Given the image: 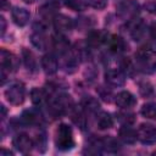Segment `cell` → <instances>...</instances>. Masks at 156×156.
Returning <instances> with one entry per match:
<instances>
[{"label":"cell","mask_w":156,"mask_h":156,"mask_svg":"<svg viewBox=\"0 0 156 156\" xmlns=\"http://www.w3.org/2000/svg\"><path fill=\"white\" fill-rule=\"evenodd\" d=\"M48 111L52 117H61L66 113H69L74 107L72 98L66 93H57L48 100Z\"/></svg>","instance_id":"1"},{"label":"cell","mask_w":156,"mask_h":156,"mask_svg":"<svg viewBox=\"0 0 156 156\" xmlns=\"http://www.w3.org/2000/svg\"><path fill=\"white\" fill-rule=\"evenodd\" d=\"M135 67L144 74H152L156 72V50L151 48H143L135 52Z\"/></svg>","instance_id":"2"},{"label":"cell","mask_w":156,"mask_h":156,"mask_svg":"<svg viewBox=\"0 0 156 156\" xmlns=\"http://www.w3.org/2000/svg\"><path fill=\"white\" fill-rule=\"evenodd\" d=\"M55 145L61 151H68L74 146V138L72 128L66 124L61 123L55 133Z\"/></svg>","instance_id":"3"},{"label":"cell","mask_w":156,"mask_h":156,"mask_svg":"<svg viewBox=\"0 0 156 156\" xmlns=\"http://www.w3.org/2000/svg\"><path fill=\"white\" fill-rule=\"evenodd\" d=\"M117 16L123 21H132L140 13V5L136 0H122L116 6Z\"/></svg>","instance_id":"4"},{"label":"cell","mask_w":156,"mask_h":156,"mask_svg":"<svg viewBox=\"0 0 156 156\" xmlns=\"http://www.w3.org/2000/svg\"><path fill=\"white\" fill-rule=\"evenodd\" d=\"M0 62H1V83H4L5 79H6L7 73L15 72L18 68L20 61H18V57L15 56L12 52H10L5 49H1V51H0Z\"/></svg>","instance_id":"5"},{"label":"cell","mask_w":156,"mask_h":156,"mask_svg":"<svg viewBox=\"0 0 156 156\" xmlns=\"http://www.w3.org/2000/svg\"><path fill=\"white\" fill-rule=\"evenodd\" d=\"M5 98L11 105H21L26 98V88L21 82H13L5 90Z\"/></svg>","instance_id":"6"},{"label":"cell","mask_w":156,"mask_h":156,"mask_svg":"<svg viewBox=\"0 0 156 156\" xmlns=\"http://www.w3.org/2000/svg\"><path fill=\"white\" fill-rule=\"evenodd\" d=\"M79 62H80V60L78 58V56L74 54L73 50H69V51L60 55V58H58V65L68 74L74 73L77 71Z\"/></svg>","instance_id":"7"},{"label":"cell","mask_w":156,"mask_h":156,"mask_svg":"<svg viewBox=\"0 0 156 156\" xmlns=\"http://www.w3.org/2000/svg\"><path fill=\"white\" fill-rule=\"evenodd\" d=\"M138 140L144 145H152L156 143V127L150 123H141L136 130Z\"/></svg>","instance_id":"8"},{"label":"cell","mask_w":156,"mask_h":156,"mask_svg":"<svg viewBox=\"0 0 156 156\" xmlns=\"http://www.w3.org/2000/svg\"><path fill=\"white\" fill-rule=\"evenodd\" d=\"M127 29H128V33H129L130 38L134 41H139V40H141V38L145 34L146 26H145V22L141 18H134L132 21H128Z\"/></svg>","instance_id":"9"},{"label":"cell","mask_w":156,"mask_h":156,"mask_svg":"<svg viewBox=\"0 0 156 156\" xmlns=\"http://www.w3.org/2000/svg\"><path fill=\"white\" fill-rule=\"evenodd\" d=\"M126 80V74L117 67H110L105 72V82L110 87H122Z\"/></svg>","instance_id":"10"},{"label":"cell","mask_w":156,"mask_h":156,"mask_svg":"<svg viewBox=\"0 0 156 156\" xmlns=\"http://www.w3.org/2000/svg\"><path fill=\"white\" fill-rule=\"evenodd\" d=\"M106 45L110 50V52L112 54H116V55H119V54H123L128 50V44L127 41L119 37V35H108L107 37V40H106Z\"/></svg>","instance_id":"11"},{"label":"cell","mask_w":156,"mask_h":156,"mask_svg":"<svg viewBox=\"0 0 156 156\" xmlns=\"http://www.w3.org/2000/svg\"><path fill=\"white\" fill-rule=\"evenodd\" d=\"M20 123L22 126H40L43 123V116L41 113L35 110V108H30V110H26L21 117H20Z\"/></svg>","instance_id":"12"},{"label":"cell","mask_w":156,"mask_h":156,"mask_svg":"<svg viewBox=\"0 0 156 156\" xmlns=\"http://www.w3.org/2000/svg\"><path fill=\"white\" fill-rule=\"evenodd\" d=\"M12 144L17 151L22 154H28L34 146V140L30 139L29 135H27L26 133H20L13 138Z\"/></svg>","instance_id":"13"},{"label":"cell","mask_w":156,"mask_h":156,"mask_svg":"<svg viewBox=\"0 0 156 156\" xmlns=\"http://www.w3.org/2000/svg\"><path fill=\"white\" fill-rule=\"evenodd\" d=\"M107 34L102 30H98V29H94V30H90L87 35V45L90 48V49H98L100 48L101 45L106 44V40H107Z\"/></svg>","instance_id":"14"},{"label":"cell","mask_w":156,"mask_h":156,"mask_svg":"<svg viewBox=\"0 0 156 156\" xmlns=\"http://www.w3.org/2000/svg\"><path fill=\"white\" fill-rule=\"evenodd\" d=\"M52 21H54L55 29L57 30V33H61V34H65L67 32H71L73 29V27H74L73 21L68 16H66V15H58L57 13L54 17Z\"/></svg>","instance_id":"15"},{"label":"cell","mask_w":156,"mask_h":156,"mask_svg":"<svg viewBox=\"0 0 156 156\" xmlns=\"http://www.w3.org/2000/svg\"><path fill=\"white\" fill-rule=\"evenodd\" d=\"M41 67L44 69V72L48 74V76H52L57 72L58 69V60L56 58V56L51 52L49 54H45L43 57H41Z\"/></svg>","instance_id":"16"},{"label":"cell","mask_w":156,"mask_h":156,"mask_svg":"<svg viewBox=\"0 0 156 156\" xmlns=\"http://www.w3.org/2000/svg\"><path fill=\"white\" fill-rule=\"evenodd\" d=\"M115 102L121 108H130L136 104V99L130 91L123 90L115 96Z\"/></svg>","instance_id":"17"},{"label":"cell","mask_w":156,"mask_h":156,"mask_svg":"<svg viewBox=\"0 0 156 156\" xmlns=\"http://www.w3.org/2000/svg\"><path fill=\"white\" fill-rule=\"evenodd\" d=\"M51 45H52V48L55 49V51L58 54V56L71 50L68 39L65 37V34H61V33H57V34H55V35L52 37V39H51Z\"/></svg>","instance_id":"18"},{"label":"cell","mask_w":156,"mask_h":156,"mask_svg":"<svg viewBox=\"0 0 156 156\" xmlns=\"http://www.w3.org/2000/svg\"><path fill=\"white\" fill-rule=\"evenodd\" d=\"M11 16L13 22L18 26V27H24L29 20H30V13L28 10L23 9V7H13L11 11Z\"/></svg>","instance_id":"19"},{"label":"cell","mask_w":156,"mask_h":156,"mask_svg":"<svg viewBox=\"0 0 156 156\" xmlns=\"http://www.w3.org/2000/svg\"><path fill=\"white\" fill-rule=\"evenodd\" d=\"M118 138L124 143V144H134L138 140L136 130H134L130 126H123L118 130Z\"/></svg>","instance_id":"20"},{"label":"cell","mask_w":156,"mask_h":156,"mask_svg":"<svg viewBox=\"0 0 156 156\" xmlns=\"http://www.w3.org/2000/svg\"><path fill=\"white\" fill-rule=\"evenodd\" d=\"M69 115L72 116V121L82 129L84 130L85 127H87V123H88V119H87V112L83 110V107H73L72 111L69 112Z\"/></svg>","instance_id":"21"},{"label":"cell","mask_w":156,"mask_h":156,"mask_svg":"<svg viewBox=\"0 0 156 156\" xmlns=\"http://www.w3.org/2000/svg\"><path fill=\"white\" fill-rule=\"evenodd\" d=\"M50 95L49 91L43 88H34L30 91V100L35 106H41L48 102Z\"/></svg>","instance_id":"22"},{"label":"cell","mask_w":156,"mask_h":156,"mask_svg":"<svg viewBox=\"0 0 156 156\" xmlns=\"http://www.w3.org/2000/svg\"><path fill=\"white\" fill-rule=\"evenodd\" d=\"M58 2L57 1H49L46 4H44L40 9H39V13L44 20L51 18L54 20V17L57 15V10H58Z\"/></svg>","instance_id":"23"},{"label":"cell","mask_w":156,"mask_h":156,"mask_svg":"<svg viewBox=\"0 0 156 156\" xmlns=\"http://www.w3.org/2000/svg\"><path fill=\"white\" fill-rule=\"evenodd\" d=\"M96 126L101 130L110 129L113 126V118L108 112L105 111H99L96 113Z\"/></svg>","instance_id":"24"},{"label":"cell","mask_w":156,"mask_h":156,"mask_svg":"<svg viewBox=\"0 0 156 156\" xmlns=\"http://www.w3.org/2000/svg\"><path fill=\"white\" fill-rule=\"evenodd\" d=\"M101 149L104 152H110V154H116L119 151L121 146L117 139L112 136H104L101 138Z\"/></svg>","instance_id":"25"},{"label":"cell","mask_w":156,"mask_h":156,"mask_svg":"<svg viewBox=\"0 0 156 156\" xmlns=\"http://www.w3.org/2000/svg\"><path fill=\"white\" fill-rule=\"evenodd\" d=\"M80 106L83 107V110L85 112H89V113H98L100 111V102L98 101L96 98H94L91 95L84 96Z\"/></svg>","instance_id":"26"},{"label":"cell","mask_w":156,"mask_h":156,"mask_svg":"<svg viewBox=\"0 0 156 156\" xmlns=\"http://www.w3.org/2000/svg\"><path fill=\"white\" fill-rule=\"evenodd\" d=\"M30 41L32 44L39 49V50H45L49 45V41H48V38L45 37V32H38V30H34L32 34H30Z\"/></svg>","instance_id":"27"},{"label":"cell","mask_w":156,"mask_h":156,"mask_svg":"<svg viewBox=\"0 0 156 156\" xmlns=\"http://www.w3.org/2000/svg\"><path fill=\"white\" fill-rule=\"evenodd\" d=\"M22 58H23V63H24L26 68L29 72H37V68H38L37 60H35V57L30 50L23 49L22 50Z\"/></svg>","instance_id":"28"},{"label":"cell","mask_w":156,"mask_h":156,"mask_svg":"<svg viewBox=\"0 0 156 156\" xmlns=\"http://www.w3.org/2000/svg\"><path fill=\"white\" fill-rule=\"evenodd\" d=\"M116 118L122 126H132L135 122V115L128 111V108H122L121 111H118L116 113Z\"/></svg>","instance_id":"29"},{"label":"cell","mask_w":156,"mask_h":156,"mask_svg":"<svg viewBox=\"0 0 156 156\" xmlns=\"http://www.w3.org/2000/svg\"><path fill=\"white\" fill-rule=\"evenodd\" d=\"M139 94L145 99H152L156 96V90L150 82L144 80L139 83Z\"/></svg>","instance_id":"30"},{"label":"cell","mask_w":156,"mask_h":156,"mask_svg":"<svg viewBox=\"0 0 156 156\" xmlns=\"http://www.w3.org/2000/svg\"><path fill=\"white\" fill-rule=\"evenodd\" d=\"M140 113L149 118V119H155L156 121V102H147V104H144L141 110H140Z\"/></svg>","instance_id":"31"},{"label":"cell","mask_w":156,"mask_h":156,"mask_svg":"<svg viewBox=\"0 0 156 156\" xmlns=\"http://www.w3.org/2000/svg\"><path fill=\"white\" fill-rule=\"evenodd\" d=\"M119 68H121V71H122L126 76H129V77H132V76L134 74V72L136 71V67L132 63V61L128 60V58H126V57H123V58L119 61Z\"/></svg>","instance_id":"32"},{"label":"cell","mask_w":156,"mask_h":156,"mask_svg":"<svg viewBox=\"0 0 156 156\" xmlns=\"http://www.w3.org/2000/svg\"><path fill=\"white\" fill-rule=\"evenodd\" d=\"M34 146L37 147V150L39 152H44L46 149V134L41 130L35 135V140H34Z\"/></svg>","instance_id":"33"},{"label":"cell","mask_w":156,"mask_h":156,"mask_svg":"<svg viewBox=\"0 0 156 156\" xmlns=\"http://www.w3.org/2000/svg\"><path fill=\"white\" fill-rule=\"evenodd\" d=\"M65 5L73 11H83L87 7V4L83 0H65Z\"/></svg>","instance_id":"34"},{"label":"cell","mask_w":156,"mask_h":156,"mask_svg":"<svg viewBox=\"0 0 156 156\" xmlns=\"http://www.w3.org/2000/svg\"><path fill=\"white\" fill-rule=\"evenodd\" d=\"M96 91H98L99 96H100V98H101L104 101H106V102H111V100H112L113 95H112V91H111L108 88H105V87H99V88L96 89Z\"/></svg>","instance_id":"35"},{"label":"cell","mask_w":156,"mask_h":156,"mask_svg":"<svg viewBox=\"0 0 156 156\" xmlns=\"http://www.w3.org/2000/svg\"><path fill=\"white\" fill-rule=\"evenodd\" d=\"M77 24H78V27H79L80 29H85V28L90 27V26L93 24V22H91V21H89V18H88V17H79V18H78V22H77Z\"/></svg>","instance_id":"36"},{"label":"cell","mask_w":156,"mask_h":156,"mask_svg":"<svg viewBox=\"0 0 156 156\" xmlns=\"http://www.w3.org/2000/svg\"><path fill=\"white\" fill-rule=\"evenodd\" d=\"M145 9L152 13V15H156V1H149L145 4Z\"/></svg>","instance_id":"37"},{"label":"cell","mask_w":156,"mask_h":156,"mask_svg":"<svg viewBox=\"0 0 156 156\" xmlns=\"http://www.w3.org/2000/svg\"><path fill=\"white\" fill-rule=\"evenodd\" d=\"M149 30H150V35H151L154 39H156V22H154V23L150 26Z\"/></svg>","instance_id":"38"},{"label":"cell","mask_w":156,"mask_h":156,"mask_svg":"<svg viewBox=\"0 0 156 156\" xmlns=\"http://www.w3.org/2000/svg\"><path fill=\"white\" fill-rule=\"evenodd\" d=\"M0 22H1V35H4L5 30H6V21H5V18L2 16L0 17Z\"/></svg>","instance_id":"39"},{"label":"cell","mask_w":156,"mask_h":156,"mask_svg":"<svg viewBox=\"0 0 156 156\" xmlns=\"http://www.w3.org/2000/svg\"><path fill=\"white\" fill-rule=\"evenodd\" d=\"M6 154H7V155H12V152H11V151H7V150L2 149V150H1V155H6Z\"/></svg>","instance_id":"40"},{"label":"cell","mask_w":156,"mask_h":156,"mask_svg":"<svg viewBox=\"0 0 156 156\" xmlns=\"http://www.w3.org/2000/svg\"><path fill=\"white\" fill-rule=\"evenodd\" d=\"M26 4H34V2H37V1H39V0H23Z\"/></svg>","instance_id":"41"}]
</instances>
